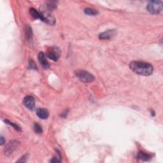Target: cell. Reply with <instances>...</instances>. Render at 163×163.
Here are the masks:
<instances>
[{"label": "cell", "mask_w": 163, "mask_h": 163, "mask_svg": "<svg viewBox=\"0 0 163 163\" xmlns=\"http://www.w3.org/2000/svg\"><path fill=\"white\" fill-rule=\"evenodd\" d=\"M129 68L134 73L143 76L151 75L154 71L151 64L143 61H133L129 64Z\"/></svg>", "instance_id": "obj_1"}, {"label": "cell", "mask_w": 163, "mask_h": 163, "mask_svg": "<svg viewBox=\"0 0 163 163\" xmlns=\"http://www.w3.org/2000/svg\"><path fill=\"white\" fill-rule=\"evenodd\" d=\"M40 14L41 15V21L50 25L55 24V19L51 11L47 8L46 5L42 6L40 10Z\"/></svg>", "instance_id": "obj_2"}, {"label": "cell", "mask_w": 163, "mask_h": 163, "mask_svg": "<svg viewBox=\"0 0 163 163\" xmlns=\"http://www.w3.org/2000/svg\"><path fill=\"white\" fill-rule=\"evenodd\" d=\"M147 10L152 14H159L162 11V2L161 1H152L146 6Z\"/></svg>", "instance_id": "obj_3"}, {"label": "cell", "mask_w": 163, "mask_h": 163, "mask_svg": "<svg viewBox=\"0 0 163 163\" xmlns=\"http://www.w3.org/2000/svg\"><path fill=\"white\" fill-rule=\"evenodd\" d=\"M76 76L81 82L84 83L92 82L95 79L93 75L85 70L77 71L76 72Z\"/></svg>", "instance_id": "obj_4"}, {"label": "cell", "mask_w": 163, "mask_h": 163, "mask_svg": "<svg viewBox=\"0 0 163 163\" xmlns=\"http://www.w3.org/2000/svg\"><path fill=\"white\" fill-rule=\"evenodd\" d=\"M61 50L59 48L57 47H50L47 51L46 55L54 61H57L61 56Z\"/></svg>", "instance_id": "obj_5"}, {"label": "cell", "mask_w": 163, "mask_h": 163, "mask_svg": "<svg viewBox=\"0 0 163 163\" xmlns=\"http://www.w3.org/2000/svg\"><path fill=\"white\" fill-rule=\"evenodd\" d=\"M24 105L29 110H33L35 105V98L31 96H26L23 100Z\"/></svg>", "instance_id": "obj_6"}, {"label": "cell", "mask_w": 163, "mask_h": 163, "mask_svg": "<svg viewBox=\"0 0 163 163\" xmlns=\"http://www.w3.org/2000/svg\"><path fill=\"white\" fill-rule=\"evenodd\" d=\"M115 34V30H113V29L112 30V29H111V30H108L106 31L105 32H102V34L99 35V38L101 40H110V39L114 37Z\"/></svg>", "instance_id": "obj_7"}, {"label": "cell", "mask_w": 163, "mask_h": 163, "mask_svg": "<svg viewBox=\"0 0 163 163\" xmlns=\"http://www.w3.org/2000/svg\"><path fill=\"white\" fill-rule=\"evenodd\" d=\"M38 60L40 61V63L41 64V65L45 69H48L49 68L50 65L48 62L47 61V59H46V56L44 53L43 52H40L38 55Z\"/></svg>", "instance_id": "obj_8"}, {"label": "cell", "mask_w": 163, "mask_h": 163, "mask_svg": "<svg viewBox=\"0 0 163 163\" xmlns=\"http://www.w3.org/2000/svg\"><path fill=\"white\" fill-rule=\"evenodd\" d=\"M37 115L41 119H46L49 115L48 111L45 108H39L37 111Z\"/></svg>", "instance_id": "obj_9"}, {"label": "cell", "mask_w": 163, "mask_h": 163, "mask_svg": "<svg viewBox=\"0 0 163 163\" xmlns=\"http://www.w3.org/2000/svg\"><path fill=\"white\" fill-rule=\"evenodd\" d=\"M17 143L16 142H10V143L7 145L5 149V152L6 154H11L12 152L15 151V148L17 146Z\"/></svg>", "instance_id": "obj_10"}, {"label": "cell", "mask_w": 163, "mask_h": 163, "mask_svg": "<svg viewBox=\"0 0 163 163\" xmlns=\"http://www.w3.org/2000/svg\"><path fill=\"white\" fill-rule=\"evenodd\" d=\"M137 158L142 161H147L152 159V155L149 154H146L145 152H140L138 154V155H137Z\"/></svg>", "instance_id": "obj_11"}, {"label": "cell", "mask_w": 163, "mask_h": 163, "mask_svg": "<svg viewBox=\"0 0 163 163\" xmlns=\"http://www.w3.org/2000/svg\"><path fill=\"white\" fill-rule=\"evenodd\" d=\"M30 14L32 15V17L34 19H40V20H41V15L40 12H38L37 10H35V8H32L30 9Z\"/></svg>", "instance_id": "obj_12"}, {"label": "cell", "mask_w": 163, "mask_h": 163, "mask_svg": "<svg viewBox=\"0 0 163 163\" xmlns=\"http://www.w3.org/2000/svg\"><path fill=\"white\" fill-rule=\"evenodd\" d=\"M85 14H87V15H96L98 14V11L96 9H94V8H87L85 9L84 10Z\"/></svg>", "instance_id": "obj_13"}, {"label": "cell", "mask_w": 163, "mask_h": 163, "mask_svg": "<svg viewBox=\"0 0 163 163\" xmlns=\"http://www.w3.org/2000/svg\"><path fill=\"white\" fill-rule=\"evenodd\" d=\"M46 6L50 11L52 12V10H54L55 8H56V6H57L56 2L55 1H48L46 4Z\"/></svg>", "instance_id": "obj_14"}, {"label": "cell", "mask_w": 163, "mask_h": 163, "mask_svg": "<svg viewBox=\"0 0 163 163\" xmlns=\"http://www.w3.org/2000/svg\"><path fill=\"white\" fill-rule=\"evenodd\" d=\"M34 129H35V131L36 133H38V134H41V133L43 132V130H42L41 126L40 124H38V123H35L34 124Z\"/></svg>", "instance_id": "obj_15"}, {"label": "cell", "mask_w": 163, "mask_h": 163, "mask_svg": "<svg viewBox=\"0 0 163 163\" xmlns=\"http://www.w3.org/2000/svg\"><path fill=\"white\" fill-rule=\"evenodd\" d=\"M5 123L8 124H9V125H11V126L13 127V128H14L15 129L17 130V131H20V130H21V128H19V126H18L17 124H15L12 123V122H10V121H9V120H5Z\"/></svg>", "instance_id": "obj_16"}, {"label": "cell", "mask_w": 163, "mask_h": 163, "mask_svg": "<svg viewBox=\"0 0 163 163\" xmlns=\"http://www.w3.org/2000/svg\"><path fill=\"white\" fill-rule=\"evenodd\" d=\"M29 68H30L31 69H37V66H36L35 63L32 60H30V61H29Z\"/></svg>", "instance_id": "obj_17"}, {"label": "cell", "mask_w": 163, "mask_h": 163, "mask_svg": "<svg viewBox=\"0 0 163 163\" xmlns=\"http://www.w3.org/2000/svg\"><path fill=\"white\" fill-rule=\"evenodd\" d=\"M60 161H61L60 160H58V159H57V158H55V157L53 158V159H52V160L50 161L51 162H59Z\"/></svg>", "instance_id": "obj_18"}, {"label": "cell", "mask_w": 163, "mask_h": 163, "mask_svg": "<svg viewBox=\"0 0 163 163\" xmlns=\"http://www.w3.org/2000/svg\"><path fill=\"white\" fill-rule=\"evenodd\" d=\"M4 143H5V140H4V138H3V137L1 136V145H3L4 144Z\"/></svg>", "instance_id": "obj_19"}]
</instances>
